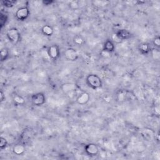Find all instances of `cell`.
Wrapping results in <instances>:
<instances>
[{
	"mask_svg": "<svg viewBox=\"0 0 160 160\" xmlns=\"http://www.w3.org/2000/svg\"><path fill=\"white\" fill-rule=\"evenodd\" d=\"M86 84L91 89L97 90L102 88V81L101 78L96 74H89L85 78Z\"/></svg>",
	"mask_w": 160,
	"mask_h": 160,
	"instance_id": "6da1fadb",
	"label": "cell"
},
{
	"mask_svg": "<svg viewBox=\"0 0 160 160\" xmlns=\"http://www.w3.org/2000/svg\"><path fill=\"white\" fill-rule=\"evenodd\" d=\"M6 37L11 44L16 45L21 40V33L16 28L12 27L8 29Z\"/></svg>",
	"mask_w": 160,
	"mask_h": 160,
	"instance_id": "7a4b0ae2",
	"label": "cell"
},
{
	"mask_svg": "<svg viewBox=\"0 0 160 160\" xmlns=\"http://www.w3.org/2000/svg\"><path fill=\"white\" fill-rule=\"evenodd\" d=\"M46 96L42 92H36L31 95V104L36 107H39L44 105L46 102Z\"/></svg>",
	"mask_w": 160,
	"mask_h": 160,
	"instance_id": "3957f363",
	"label": "cell"
},
{
	"mask_svg": "<svg viewBox=\"0 0 160 160\" xmlns=\"http://www.w3.org/2000/svg\"><path fill=\"white\" fill-rule=\"evenodd\" d=\"M30 15V11L28 6L19 8L15 12V18L19 21H24Z\"/></svg>",
	"mask_w": 160,
	"mask_h": 160,
	"instance_id": "277c9868",
	"label": "cell"
},
{
	"mask_svg": "<svg viewBox=\"0 0 160 160\" xmlns=\"http://www.w3.org/2000/svg\"><path fill=\"white\" fill-rule=\"evenodd\" d=\"M78 85L74 82H64L60 86V89L62 92L66 95H69L76 92L78 89Z\"/></svg>",
	"mask_w": 160,
	"mask_h": 160,
	"instance_id": "5b68a950",
	"label": "cell"
},
{
	"mask_svg": "<svg viewBox=\"0 0 160 160\" xmlns=\"http://www.w3.org/2000/svg\"><path fill=\"white\" fill-rule=\"evenodd\" d=\"M85 153L89 156H96L99 152L98 146L95 143H88L85 145L84 148Z\"/></svg>",
	"mask_w": 160,
	"mask_h": 160,
	"instance_id": "8992f818",
	"label": "cell"
},
{
	"mask_svg": "<svg viewBox=\"0 0 160 160\" xmlns=\"http://www.w3.org/2000/svg\"><path fill=\"white\" fill-rule=\"evenodd\" d=\"M49 57L53 61L57 60L60 56V50L59 46L55 44L49 46L47 50Z\"/></svg>",
	"mask_w": 160,
	"mask_h": 160,
	"instance_id": "52a82bcc",
	"label": "cell"
},
{
	"mask_svg": "<svg viewBox=\"0 0 160 160\" xmlns=\"http://www.w3.org/2000/svg\"><path fill=\"white\" fill-rule=\"evenodd\" d=\"M64 56L69 61H76L79 58V54L77 51L72 48H67L64 52Z\"/></svg>",
	"mask_w": 160,
	"mask_h": 160,
	"instance_id": "ba28073f",
	"label": "cell"
},
{
	"mask_svg": "<svg viewBox=\"0 0 160 160\" xmlns=\"http://www.w3.org/2000/svg\"><path fill=\"white\" fill-rule=\"evenodd\" d=\"M114 33L122 41L124 40H129L132 37V34H131V32L126 29H119Z\"/></svg>",
	"mask_w": 160,
	"mask_h": 160,
	"instance_id": "9c48e42d",
	"label": "cell"
},
{
	"mask_svg": "<svg viewBox=\"0 0 160 160\" xmlns=\"http://www.w3.org/2000/svg\"><path fill=\"white\" fill-rule=\"evenodd\" d=\"M90 100V95L86 91L82 92L76 99V102L80 105L86 104Z\"/></svg>",
	"mask_w": 160,
	"mask_h": 160,
	"instance_id": "30bf717a",
	"label": "cell"
},
{
	"mask_svg": "<svg viewBox=\"0 0 160 160\" xmlns=\"http://www.w3.org/2000/svg\"><path fill=\"white\" fill-rule=\"evenodd\" d=\"M115 48H116L115 44L112 41L111 39H108L104 41V42L103 44L102 51H106V52H109L111 54L112 52H113L114 51Z\"/></svg>",
	"mask_w": 160,
	"mask_h": 160,
	"instance_id": "8fae6325",
	"label": "cell"
},
{
	"mask_svg": "<svg viewBox=\"0 0 160 160\" xmlns=\"http://www.w3.org/2000/svg\"><path fill=\"white\" fill-rule=\"evenodd\" d=\"M155 135L156 133L151 128H146L141 131V136L148 141H151L155 137Z\"/></svg>",
	"mask_w": 160,
	"mask_h": 160,
	"instance_id": "7c38bea8",
	"label": "cell"
},
{
	"mask_svg": "<svg viewBox=\"0 0 160 160\" xmlns=\"http://www.w3.org/2000/svg\"><path fill=\"white\" fill-rule=\"evenodd\" d=\"M151 47L149 43L141 42L138 45V50L141 54L144 55H147L150 54Z\"/></svg>",
	"mask_w": 160,
	"mask_h": 160,
	"instance_id": "4fadbf2b",
	"label": "cell"
},
{
	"mask_svg": "<svg viewBox=\"0 0 160 160\" xmlns=\"http://www.w3.org/2000/svg\"><path fill=\"white\" fill-rule=\"evenodd\" d=\"M25 150H26L25 144H24L21 142L19 143L16 144L12 147V152L16 155H18V156L22 155L25 152Z\"/></svg>",
	"mask_w": 160,
	"mask_h": 160,
	"instance_id": "5bb4252c",
	"label": "cell"
},
{
	"mask_svg": "<svg viewBox=\"0 0 160 160\" xmlns=\"http://www.w3.org/2000/svg\"><path fill=\"white\" fill-rule=\"evenodd\" d=\"M32 138V133L29 129H24L21 136V142L25 144L26 142L30 141Z\"/></svg>",
	"mask_w": 160,
	"mask_h": 160,
	"instance_id": "9a60e30c",
	"label": "cell"
},
{
	"mask_svg": "<svg viewBox=\"0 0 160 160\" xmlns=\"http://www.w3.org/2000/svg\"><path fill=\"white\" fill-rule=\"evenodd\" d=\"M41 32L43 34V35L48 36V37H50V36H52V34L54 33V29L52 26H51L50 25L46 24L42 27Z\"/></svg>",
	"mask_w": 160,
	"mask_h": 160,
	"instance_id": "2e32d148",
	"label": "cell"
},
{
	"mask_svg": "<svg viewBox=\"0 0 160 160\" xmlns=\"http://www.w3.org/2000/svg\"><path fill=\"white\" fill-rule=\"evenodd\" d=\"M128 91L125 90H120L117 94V99L119 102H123L126 101L129 98Z\"/></svg>",
	"mask_w": 160,
	"mask_h": 160,
	"instance_id": "e0dca14e",
	"label": "cell"
},
{
	"mask_svg": "<svg viewBox=\"0 0 160 160\" xmlns=\"http://www.w3.org/2000/svg\"><path fill=\"white\" fill-rule=\"evenodd\" d=\"M9 56V49L6 47L1 48V49L0 51V59H1V61L2 62H4L5 61H6L8 59Z\"/></svg>",
	"mask_w": 160,
	"mask_h": 160,
	"instance_id": "ac0fdd59",
	"label": "cell"
},
{
	"mask_svg": "<svg viewBox=\"0 0 160 160\" xmlns=\"http://www.w3.org/2000/svg\"><path fill=\"white\" fill-rule=\"evenodd\" d=\"M68 6L70 9L72 11H75L80 8L81 2L78 0H72L69 2Z\"/></svg>",
	"mask_w": 160,
	"mask_h": 160,
	"instance_id": "d6986e66",
	"label": "cell"
},
{
	"mask_svg": "<svg viewBox=\"0 0 160 160\" xmlns=\"http://www.w3.org/2000/svg\"><path fill=\"white\" fill-rule=\"evenodd\" d=\"M73 42L76 46H82L85 43V40L82 36L78 34L73 38Z\"/></svg>",
	"mask_w": 160,
	"mask_h": 160,
	"instance_id": "ffe728a7",
	"label": "cell"
},
{
	"mask_svg": "<svg viewBox=\"0 0 160 160\" xmlns=\"http://www.w3.org/2000/svg\"><path fill=\"white\" fill-rule=\"evenodd\" d=\"M14 102L18 105H23L25 103L24 98L19 94H14L12 98Z\"/></svg>",
	"mask_w": 160,
	"mask_h": 160,
	"instance_id": "44dd1931",
	"label": "cell"
},
{
	"mask_svg": "<svg viewBox=\"0 0 160 160\" xmlns=\"http://www.w3.org/2000/svg\"><path fill=\"white\" fill-rule=\"evenodd\" d=\"M1 4L7 8H13L17 3V1L15 0H4L1 2Z\"/></svg>",
	"mask_w": 160,
	"mask_h": 160,
	"instance_id": "7402d4cb",
	"label": "cell"
},
{
	"mask_svg": "<svg viewBox=\"0 0 160 160\" xmlns=\"http://www.w3.org/2000/svg\"><path fill=\"white\" fill-rule=\"evenodd\" d=\"M8 20V16L6 14L1 12L0 14V25H1V28L2 29L7 23Z\"/></svg>",
	"mask_w": 160,
	"mask_h": 160,
	"instance_id": "603a6c76",
	"label": "cell"
},
{
	"mask_svg": "<svg viewBox=\"0 0 160 160\" xmlns=\"http://www.w3.org/2000/svg\"><path fill=\"white\" fill-rule=\"evenodd\" d=\"M150 54H151L152 57L154 60L158 61L160 58V51L158 48H151Z\"/></svg>",
	"mask_w": 160,
	"mask_h": 160,
	"instance_id": "cb8c5ba5",
	"label": "cell"
},
{
	"mask_svg": "<svg viewBox=\"0 0 160 160\" xmlns=\"http://www.w3.org/2000/svg\"><path fill=\"white\" fill-rule=\"evenodd\" d=\"M8 142L7 139L4 137L1 136V138H0V149L1 150L5 149L8 146Z\"/></svg>",
	"mask_w": 160,
	"mask_h": 160,
	"instance_id": "d4e9b609",
	"label": "cell"
},
{
	"mask_svg": "<svg viewBox=\"0 0 160 160\" xmlns=\"http://www.w3.org/2000/svg\"><path fill=\"white\" fill-rule=\"evenodd\" d=\"M152 44L155 46V48L159 49L160 47V38L159 36H156L152 40Z\"/></svg>",
	"mask_w": 160,
	"mask_h": 160,
	"instance_id": "484cf974",
	"label": "cell"
},
{
	"mask_svg": "<svg viewBox=\"0 0 160 160\" xmlns=\"http://www.w3.org/2000/svg\"><path fill=\"white\" fill-rule=\"evenodd\" d=\"M111 40H112V41L115 44V43H116V44H119V43H121L122 42V41L120 39V38H119L117 36H116V34H115V33H114L112 35V36H111Z\"/></svg>",
	"mask_w": 160,
	"mask_h": 160,
	"instance_id": "4316f807",
	"label": "cell"
},
{
	"mask_svg": "<svg viewBox=\"0 0 160 160\" xmlns=\"http://www.w3.org/2000/svg\"><path fill=\"white\" fill-rule=\"evenodd\" d=\"M54 2V1H53V0H42V4L46 6L51 5Z\"/></svg>",
	"mask_w": 160,
	"mask_h": 160,
	"instance_id": "83f0119b",
	"label": "cell"
},
{
	"mask_svg": "<svg viewBox=\"0 0 160 160\" xmlns=\"http://www.w3.org/2000/svg\"><path fill=\"white\" fill-rule=\"evenodd\" d=\"M5 99H6L5 94L4 93L2 90H1L0 91V101L3 102L5 100Z\"/></svg>",
	"mask_w": 160,
	"mask_h": 160,
	"instance_id": "f1b7e54d",
	"label": "cell"
}]
</instances>
